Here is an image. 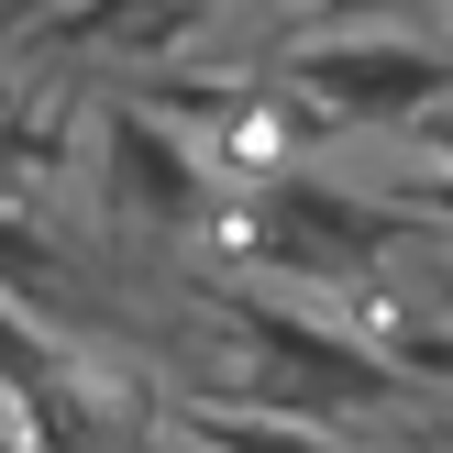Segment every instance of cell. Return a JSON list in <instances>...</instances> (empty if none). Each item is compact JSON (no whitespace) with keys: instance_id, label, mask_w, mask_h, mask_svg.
I'll use <instances>...</instances> for the list:
<instances>
[{"instance_id":"obj_3","label":"cell","mask_w":453,"mask_h":453,"mask_svg":"<svg viewBox=\"0 0 453 453\" xmlns=\"http://www.w3.org/2000/svg\"><path fill=\"white\" fill-rule=\"evenodd\" d=\"M233 332L255 343V365H265V398H255V410L321 420V410H388V398H410L388 365H376V343H354V332H321V321H299V310L233 299Z\"/></svg>"},{"instance_id":"obj_1","label":"cell","mask_w":453,"mask_h":453,"mask_svg":"<svg viewBox=\"0 0 453 453\" xmlns=\"http://www.w3.org/2000/svg\"><path fill=\"white\" fill-rule=\"evenodd\" d=\"M221 221H233V243L255 265H277V277H332V288H354V277H388L398 255H410V221L388 211V199H365V188H332V177H310V166H277V177H243L233 199H221Z\"/></svg>"},{"instance_id":"obj_8","label":"cell","mask_w":453,"mask_h":453,"mask_svg":"<svg viewBox=\"0 0 453 453\" xmlns=\"http://www.w3.org/2000/svg\"><path fill=\"white\" fill-rule=\"evenodd\" d=\"M56 277H66V255H56V243H44L22 211H0V288L44 310V299H56Z\"/></svg>"},{"instance_id":"obj_10","label":"cell","mask_w":453,"mask_h":453,"mask_svg":"<svg viewBox=\"0 0 453 453\" xmlns=\"http://www.w3.org/2000/svg\"><path fill=\"white\" fill-rule=\"evenodd\" d=\"M420 288H432V321L453 332V243H432V265H420Z\"/></svg>"},{"instance_id":"obj_2","label":"cell","mask_w":453,"mask_h":453,"mask_svg":"<svg viewBox=\"0 0 453 453\" xmlns=\"http://www.w3.org/2000/svg\"><path fill=\"white\" fill-rule=\"evenodd\" d=\"M321 133H410L453 100V44L432 34H310L277 56Z\"/></svg>"},{"instance_id":"obj_7","label":"cell","mask_w":453,"mask_h":453,"mask_svg":"<svg viewBox=\"0 0 453 453\" xmlns=\"http://www.w3.org/2000/svg\"><path fill=\"white\" fill-rule=\"evenodd\" d=\"M376 365H388L398 388H453V332L442 321H388L376 332Z\"/></svg>"},{"instance_id":"obj_13","label":"cell","mask_w":453,"mask_h":453,"mask_svg":"<svg viewBox=\"0 0 453 453\" xmlns=\"http://www.w3.org/2000/svg\"><path fill=\"white\" fill-rule=\"evenodd\" d=\"M0 122H12V66H0Z\"/></svg>"},{"instance_id":"obj_12","label":"cell","mask_w":453,"mask_h":453,"mask_svg":"<svg viewBox=\"0 0 453 453\" xmlns=\"http://www.w3.org/2000/svg\"><path fill=\"white\" fill-rule=\"evenodd\" d=\"M410 453H453V432H420V442H410Z\"/></svg>"},{"instance_id":"obj_4","label":"cell","mask_w":453,"mask_h":453,"mask_svg":"<svg viewBox=\"0 0 453 453\" xmlns=\"http://www.w3.org/2000/svg\"><path fill=\"white\" fill-rule=\"evenodd\" d=\"M100 188H111V211L144 221V233H211L221 221V166L199 144H177L144 100L100 111Z\"/></svg>"},{"instance_id":"obj_11","label":"cell","mask_w":453,"mask_h":453,"mask_svg":"<svg viewBox=\"0 0 453 453\" xmlns=\"http://www.w3.org/2000/svg\"><path fill=\"white\" fill-rule=\"evenodd\" d=\"M144 453H199V442H177V432H155V442H144Z\"/></svg>"},{"instance_id":"obj_9","label":"cell","mask_w":453,"mask_h":453,"mask_svg":"<svg viewBox=\"0 0 453 453\" xmlns=\"http://www.w3.org/2000/svg\"><path fill=\"white\" fill-rule=\"evenodd\" d=\"M34 166H44V133L0 122V211H12V199H34Z\"/></svg>"},{"instance_id":"obj_5","label":"cell","mask_w":453,"mask_h":453,"mask_svg":"<svg viewBox=\"0 0 453 453\" xmlns=\"http://www.w3.org/2000/svg\"><path fill=\"white\" fill-rule=\"evenodd\" d=\"M177 442H199V453H343V442L321 432V420L255 410V398H199V410L177 420Z\"/></svg>"},{"instance_id":"obj_6","label":"cell","mask_w":453,"mask_h":453,"mask_svg":"<svg viewBox=\"0 0 453 453\" xmlns=\"http://www.w3.org/2000/svg\"><path fill=\"white\" fill-rule=\"evenodd\" d=\"M66 376H78V354H66L56 332L34 321V310H12V299H0V398H12V420H22V410H44Z\"/></svg>"}]
</instances>
